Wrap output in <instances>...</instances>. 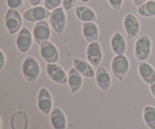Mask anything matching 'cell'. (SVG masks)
I'll return each instance as SVG.
<instances>
[{
	"label": "cell",
	"instance_id": "obj_19",
	"mask_svg": "<svg viewBox=\"0 0 155 129\" xmlns=\"http://www.w3.org/2000/svg\"><path fill=\"white\" fill-rule=\"evenodd\" d=\"M50 122L53 129H66L68 126L64 113L59 108H54L50 113Z\"/></svg>",
	"mask_w": 155,
	"mask_h": 129
},
{
	"label": "cell",
	"instance_id": "obj_10",
	"mask_svg": "<svg viewBox=\"0 0 155 129\" xmlns=\"http://www.w3.org/2000/svg\"><path fill=\"white\" fill-rule=\"evenodd\" d=\"M41 57L47 63H56L60 58L58 49L52 42L48 41L40 45Z\"/></svg>",
	"mask_w": 155,
	"mask_h": 129
},
{
	"label": "cell",
	"instance_id": "obj_27",
	"mask_svg": "<svg viewBox=\"0 0 155 129\" xmlns=\"http://www.w3.org/2000/svg\"><path fill=\"white\" fill-rule=\"evenodd\" d=\"M108 4L110 7L113 8V10L118 11L121 8L124 3V0H107Z\"/></svg>",
	"mask_w": 155,
	"mask_h": 129
},
{
	"label": "cell",
	"instance_id": "obj_22",
	"mask_svg": "<svg viewBox=\"0 0 155 129\" xmlns=\"http://www.w3.org/2000/svg\"><path fill=\"white\" fill-rule=\"evenodd\" d=\"M12 129H27L28 127V117L24 110L15 113L12 116L11 121Z\"/></svg>",
	"mask_w": 155,
	"mask_h": 129
},
{
	"label": "cell",
	"instance_id": "obj_13",
	"mask_svg": "<svg viewBox=\"0 0 155 129\" xmlns=\"http://www.w3.org/2000/svg\"><path fill=\"white\" fill-rule=\"evenodd\" d=\"M86 56L88 61L93 66H98L103 57L102 49L99 42H91L86 47Z\"/></svg>",
	"mask_w": 155,
	"mask_h": 129
},
{
	"label": "cell",
	"instance_id": "obj_9",
	"mask_svg": "<svg viewBox=\"0 0 155 129\" xmlns=\"http://www.w3.org/2000/svg\"><path fill=\"white\" fill-rule=\"evenodd\" d=\"M33 36L27 27H22L16 37V46L21 52L29 51L33 45Z\"/></svg>",
	"mask_w": 155,
	"mask_h": 129
},
{
	"label": "cell",
	"instance_id": "obj_7",
	"mask_svg": "<svg viewBox=\"0 0 155 129\" xmlns=\"http://www.w3.org/2000/svg\"><path fill=\"white\" fill-rule=\"evenodd\" d=\"M51 11L42 6H33L23 13V18L26 21L30 23H36L44 21L50 17Z\"/></svg>",
	"mask_w": 155,
	"mask_h": 129
},
{
	"label": "cell",
	"instance_id": "obj_34",
	"mask_svg": "<svg viewBox=\"0 0 155 129\" xmlns=\"http://www.w3.org/2000/svg\"><path fill=\"white\" fill-rule=\"evenodd\" d=\"M154 2H155V0H154Z\"/></svg>",
	"mask_w": 155,
	"mask_h": 129
},
{
	"label": "cell",
	"instance_id": "obj_26",
	"mask_svg": "<svg viewBox=\"0 0 155 129\" xmlns=\"http://www.w3.org/2000/svg\"><path fill=\"white\" fill-rule=\"evenodd\" d=\"M63 0H44V7L46 8L50 11L61 7Z\"/></svg>",
	"mask_w": 155,
	"mask_h": 129
},
{
	"label": "cell",
	"instance_id": "obj_28",
	"mask_svg": "<svg viewBox=\"0 0 155 129\" xmlns=\"http://www.w3.org/2000/svg\"><path fill=\"white\" fill-rule=\"evenodd\" d=\"M76 2H77V0H63L62 1V7L64 8V10L70 11L74 8Z\"/></svg>",
	"mask_w": 155,
	"mask_h": 129
},
{
	"label": "cell",
	"instance_id": "obj_3",
	"mask_svg": "<svg viewBox=\"0 0 155 129\" xmlns=\"http://www.w3.org/2000/svg\"><path fill=\"white\" fill-rule=\"evenodd\" d=\"M152 48L151 39L147 35H142L136 39L134 45V54L139 61H146L150 57Z\"/></svg>",
	"mask_w": 155,
	"mask_h": 129
},
{
	"label": "cell",
	"instance_id": "obj_31",
	"mask_svg": "<svg viewBox=\"0 0 155 129\" xmlns=\"http://www.w3.org/2000/svg\"><path fill=\"white\" fill-rule=\"evenodd\" d=\"M27 1L33 6H38L42 2V0H27Z\"/></svg>",
	"mask_w": 155,
	"mask_h": 129
},
{
	"label": "cell",
	"instance_id": "obj_18",
	"mask_svg": "<svg viewBox=\"0 0 155 129\" xmlns=\"http://www.w3.org/2000/svg\"><path fill=\"white\" fill-rule=\"evenodd\" d=\"M74 67L85 78H93L95 76V72L92 65L89 62L81 58H74L73 61Z\"/></svg>",
	"mask_w": 155,
	"mask_h": 129
},
{
	"label": "cell",
	"instance_id": "obj_2",
	"mask_svg": "<svg viewBox=\"0 0 155 129\" xmlns=\"http://www.w3.org/2000/svg\"><path fill=\"white\" fill-rule=\"evenodd\" d=\"M130 67V60L127 56L116 55L111 60L110 69L114 76L119 81H123L127 73H129Z\"/></svg>",
	"mask_w": 155,
	"mask_h": 129
},
{
	"label": "cell",
	"instance_id": "obj_15",
	"mask_svg": "<svg viewBox=\"0 0 155 129\" xmlns=\"http://www.w3.org/2000/svg\"><path fill=\"white\" fill-rule=\"evenodd\" d=\"M110 48L115 55H124L127 51V45L125 37L120 32H116L110 39Z\"/></svg>",
	"mask_w": 155,
	"mask_h": 129
},
{
	"label": "cell",
	"instance_id": "obj_20",
	"mask_svg": "<svg viewBox=\"0 0 155 129\" xmlns=\"http://www.w3.org/2000/svg\"><path fill=\"white\" fill-rule=\"evenodd\" d=\"M75 15L77 19L83 23H95L97 19L95 11L86 5L77 6L75 8Z\"/></svg>",
	"mask_w": 155,
	"mask_h": 129
},
{
	"label": "cell",
	"instance_id": "obj_5",
	"mask_svg": "<svg viewBox=\"0 0 155 129\" xmlns=\"http://www.w3.org/2000/svg\"><path fill=\"white\" fill-rule=\"evenodd\" d=\"M49 23L52 30L58 34H61L64 31L67 18L63 7H59L51 11L49 17Z\"/></svg>",
	"mask_w": 155,
	"mask_h": 129
},
{
	"label": "cell",
	"instance_id": "obj_11",
	"mask_svg": "<svg viewBox=\"0 0 155 129\" xmlns=\"http://www.w3.org/2000/svg\"><path fill=\"white\" fill-rule=\"evenodd\" d=\"M124 28L127 38L132 39L136 38L140 32V23L134 15L128 13L124 16Z\"/></svg>",
	"mask_w": 155,
	"mask_h": 129
},
{
	"label": "cell",
	"instance_id": "obj_25",
	"mask_svg": "<svg viewBox=\"0 0 155 129\" xmlns=\"http://www.w3.org/2000/svg\"><path fill=\"white\" fill-rule=\"evenodd\" d=\"M6 2L9 8L15 9L21 13L24 12V0H7Z\"/></svg>",
	"mask_w": 155,
	"mask_h": 129
},
{
	"label": "cell",
	"instance_id": "obj_12",
	"mask_svg": "<svg viewBox=\"0 0 155 129\" xmlns=\"http://www.w3.org/2000/svg\"><path fill=\"white\" fill-rule=\"evenodd\" d=\"M37 104L39 110L45 115H49L52 110L53 101L51 93L46 88H41L37 96Z\"/></svg>",
	"mask_w": 155,
	"mask_h": 129
},
{
	"label": "cell",
	"instance_id": "obj_33",
	"mask_svg": "<svg viewBox=\"0 0 155 129\" xmlns=\"http://www.w3.org/2000/svg\"><path fill=\"white\" fill-rule=\"evenodd\" d=\"M80 1H81L82 2H83V3H87V2H89L90 0H80Z\"/></svg>",
	"mask_w": 155,
	"mask_h": 129
},
{
	"label": "cell",
	"instance_id": "obj_21",
	"mask_svg": "<svg viewBox=\"0 0 155 129\" xmlns=\"http://www.w3.org/2000/svg\"><path fill=\"white\" fill-rule=\"evenodd\" d=\"M82 33L84 39L89 43L97 42L99 37V29L95 23H83Z\"/></svg>",
	"mask_w": 155,
	"mask_h": 129
},
{
	"label": "cell",
	"instance_id": "obj_29",
	"mask_svg": "<svg viewBox=\"0 0 155 129\" xmlns=\"http://www.w3.org/2000/svg\"><path fill=\"white\" fill-rule=\"evenodd\" d=\"M0 53H1V58H0V71L4 69V66L5 65L6 59H5V53L2 50H0Z\"/></svg>",
	"mask_w": 155,
	"mask_h": 129
},
{
	"label": "cell",
	"instance_id": "obj_32",
	"mask_svg": "<svg viewBox=\"0 0 155 129\" xmlns=\"http://www.w3.org/2000/svg\"><path fill=\"white\" fill-rule=\"evenodd\" d=\"M150 91H151V93L152 94L153 96L155 98V83L150 85Z\"/></svg>",
	"mask_w": 155,
	"mask_h": 129
},
{
	"label": "cell",
	"instance_id": "obj_30",
	"mask_svg": "<svg viewBox=\"0 0 155 129\" xmlns=\"http://www.w3.org/2000/svg\"><path fill=\"white\" fill-rule=\"evenodd\" d=\"M132 1H133V4H134L136 7L139 8V6L143 5L145 2H147V0H132Z\"/></svg>",
	"mask_w": 155,
	"mask_h": 129
},
{
	"label": "cell",
	"instance_id": "obj_23",
	"mask_svg": "<svg viewBox=\"0 0 155 129\" xmlns=\"http://www.w3.org/2000/svg\"><path fill=\"white\" fill-rule=\"evenodd\" d=\"M138 15L143 18H153L155 17V2L148 0L137 8Z\"/></svg>",
	"mask_w": 155,
	"mask_h": 129
},
{
	"label": "cell",
	"instance_id": "obj_14",
	"mask_svg": "<svg viewBox=\"0 0 155 129\" xmlns=\"http://www.w3.org/2000/svg\"><path fill=\"white\" fill-rule=\"evenodd\" d=\"M95 82L102 92H106L111 85V77L110 73L104 66H99L95 72Z\"/></svg>",
	"mask_w": 155,
	"mask_h": 129
},
{
	"label": "cell",
	"instance_id": "obj_6",
	"mask_svg": "<svg viewBox=\"0 0 155 129\" xmlns=\"http://www.w3.org/2000/svg\"><path fill=\"white\" fill-rule=\"evenodd\" d=\"M33 39L39 45L49 41L51 37V30L45 20L35 23L33 29Z\"/></svg>",
	"mask_w": 155,
	"mask_h": 129
},
{
	"label": "cell",
	"instance_id": "obj_17",
	"mask_svg": "<svg viewBox=\"0 0 155 129\" xmlns=\"http://www.w3.org/2000/svg\"><path fill=\"white\" fill-rule=\"evenodd\" d=\"M83 76L74 67H71L68 73V85L71 93H76L82 88Z\"/></svg>",
	"mask_w": 155,
	"mask_h": 129
},
{
	"label": "cell",
	"instance_id": "obj_8",
	"mask_svg": "<svg viewBox=\"0 0 155 129\" xmlns=\"http://www.w3.org/2000/svg\"><path fill=\"white\" fill-rule=\"evenodd\" d=\"M45 70L48 78L58 85L68 84V74L64 69L56 63H47Z\"/></svg>",
	"mask_w": 155,
	"mask_h": 129
},
{
	"label": "cell",
	"instance_id": "obj_24",
	"mask_svg": "<svg viewBox=\"0 0 155 129\" xmlns=\"http://www.w3.org/2000/svg\"><path fill=\"white\" fill-rule=\"evenodd\" d=\"M143 119L150 129H155V107L146 106L143 110Z\"/></svg>",
	"mask_w": 155,
	"mask_h": 129
},
{
	"label": "cell",
	"instance_id": "obj_1",
	"mask_svg": "<svg viewBox=\"0 0 155 129\" xmlns=\"http://www.w3.org/2000/svg\"><path fill=\"white\" fill-rule=\"evenodd\" d=\"M21 70L24 79L28 82L33 83L37 81L40 76V65L34 57L29 55L23 60Z\"/></svg>",
	"mask_w": 155,
	"mask_h": 129
},
{
	"label": "cell",
	"instance_id": "obj_4",
	"mask_svg": "<svg viewBox=\"0 0 155 129\" xmlns=\"http://www.w3.org/2000/svg\"><path fill=\"white\" fill-rule=\"evenodd\" d=\"M5 25L12 35L18 33L22 28V17L21 12L15 9L8 8L5 16Z\"/></svg>",
	"mask_w": 155,
	"mask_h": 129
},
{
	"label": "cell",
	"instance_id": "obj_16",
	"mask_svg": "<svg viewBox=\"0 0 155 129\" xmlns=\"http://www.w3.org/2000/svg\"><path fill=\"white\" fill-rule=\"evenodd\" d=\"M138 72L142 81L147 85L155 83V70L150 63L146 61H140L138 65Z\"/></svg>",
	"mask_w": 155,
	"mask_h": 129
}]
</instances>
